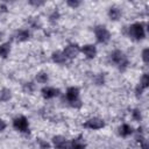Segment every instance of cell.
<instances>
[{
	"label": "cell",
	"mask_w": 149,
	"mask_h": 149,
	"mask_svg": "<svg viewBox=\"0 0 149 149\" xmlns=\"http://www.w3.org/2000/svg\"><path fill=\"white\" fill-rule=\"evenodd\" d=\"M111 58H112V61H113L120 69H121V68H126L127 64H128V59H127L126 55H125L122 51H120V50H115V51L112 54Z\"/></svg>",
	"instance_id": "6da1fadb"
},
{
	"label": "cell",
	"mask_w": 149,
	"mask_h": 149,
	"mask_svg": "<svg viewBox=\"0 0 149 149\" xmlns=\"http://www.w3.org/2000/svg\"><path fill=\"white\" fill-rule=\"evenodd\" d=\"M94 34H95L97 41L100 42V43H106V42L109 40V37H111L109 31H108V30L106 29V27H104V26H98V27H95Z\"/></svg>",
	"instance_id": "7a4b0ae2"
},
{
	"label": "cell",
	"mask_w": 149,
	"mask_h": 149,
	"mask_svg": "<svg viewBox=\"0 0 149 149\" xmlns=\"http://www.w3.org/2000/svg\"><path fill=\"white\" fill-rule=\"evenodd\" d=\"M129 35L135 40H142L144 37V28L142 23H134L129 28Z\"/></svg>",
	"instance_id": "3957f363"
},
{
	"label": "cell",
	"mask_w": 149,
	"mask_h": 149,
	"mask_svg": "<svg viewBox=\"0 0 149 149\" xmlns=\"http://www.w3.org/2000/svg\"><path fill=\"white\" fill-rule=\"evenodd\" d=\"M79 90L77 87H69L66 91V99L69 102H71L73 106H80V101L78 100Z\"/></svg>",
	"instance_id": "277c9868"
},
{
	"label": "cell",
	"mask_w": 149,
	"mask_h": 149,
	"mask_svg": "<svg viewBox=\"0 0 149 149\" xmlns=\"http://www.w3.org/2000/svg\"><path fill=\"white\" fill-rule=\"evenodd\" d=\"M13 126L15 129L20 130V132H28V121L24 116H19L13 121Z\"/></svg>",
	"instance_id": "5b68a950"
},
{
	"label": "cell",
	"mask_w": 149,
	"mask_h": 149,
	"mask_svg": "<svg viewBox=\"0 0 149 149\" xmlns=\"http://www.w3.org/2000/svg\"><path fill=\"white\" fill-rule=\"evenodd\" d=\"M104 126H105V122L99 118H92L84 123V127L90 128V129H100Z\"/></svg>",
	"instance_id": "8992f818"
},
{
	"label": "cell",
	"mask_w": 149,
	"mask_h": 149,
	"mask_svg": "<svg viewBox=\"0 0 149 149\" xmlns=\"http://www.w3.org/2000/svg\"><path fill=\"white\" fill-rule=\"evenodd\" d=\"M78 52H79V48H78L77 44H69L64 49L63 55L65 57H68V58H73V57H76L78 55Z\"/></svg>",
	"instance_id": "52a82bcc"
},
{
	"label": "cell",
	"mask_w": 149,
	"mask_h": 149,
	"mask_svg": "<svg viewBox=\"0 0 149 149\" xmlns=\"http://www.w3.org/2000/svg\"><path fill=\"white\" fill-rule=\"evenodd\" d=\"M63 149H85V144L81 142V140L79 137L71 142H66L65 146L63 147Z\"/></svg>",
	"instance_id": "ba28073f"
},
{
	"label": "cell",
	"mask_w": 149,
	"mask_h": 149,
	"mask_svg": "<svg viewBox=\"0 0 149 149\" xmlns=\"http://www.w3.org/2000/svg\"><path fill=\"white\" fill-rule=\"evenodd\" d=\"M59 93V90L58 88H55V87H44L42 90V94L45 99H50V98H54L56 95H58Z\"/></svg>",
	"instance_id": "9c48e42d"
},
{
	"label": "cell",
	"mask_w": 149,
	"mask_h": 149,
	"mask_svg": "<svg viewBox=\"0 0 149 149\" xmlns=\"http://www.w3.org/2000/svg\"><path fill=\"white\" fill-rule=\"evenodd\" d=\"M81 51L84 52V55H85L87 58H93V57L95 56V54H97V49H95V47L92 45V44L84 45V47L81 48Z\"/></svg>",
	"instance_id": "30bf717a"
},
{
	"label": "cell",
	"mask_w": 149,
	"mask_h": 149,
	"mask_svg": "<svg viewBox=\"0 0 149 149\" xmlns=\"http://www.w3.org/2000/svg\"><path fill=\"white\" fill-rule=\"evenodd\" d=\"M52 142H54V146H55L56 148H58V149H63V147H64L65 143H66V140H65L63 136L58 135V136H54Z\"/></svg>",
	"instance_id": "8fae6325"
},
{
	"label": "cell",
	"mask_w": 149,
	"mask_h": 149,
	"mask_svg": "<svg viewBox=\"0 0 149 149\" xmlns=\"http://www.w3.org/2000/svg\"><path fill=\"white\" fill-rule=\"evenodd\" d=\"M9 51H10V44L9 43H3L0 45V56L2 58H6L9 55Z\"/></svg>",
	"instance_id": "7c38bea8"
},
{
	"label": "cell",
	"mask_w": 149,
	"mask_h": 149,
	"mask_svg": "<svg viewBox=\"0 0 149 149\" xmlns=\"http://www.w3.org/2000/svg\"><path fill=\"white\" fill-rule=\"evenodd\" d=\"M108 15L112 20H118L120 16H121V12L118 7H111L109 8V12H108Z\"/></svg>",
	"instance_id": "4fadbf2b"
},
{
	"label": "cell",
	"mask_w": 149,
	"mask_h": 149,
	"mask_svg": "<svg viewBox=\"0 0 149 149\" xmlns=\"http://www.w3.org/2000/svg\"><path fill=\"white\" fill-rule=\"evenodd\" d=\"M52 61L54 62H56V63H59V64H63V63H65V61H66V57L63 55V52H54L52 54Z\"/></svg>",
	"instance_id": "5bb4252c"
},
{
	"label": "cell",
	"mask_w": 149,
	"mask_h": 149,
	"mask_svg": "<svg viewBox=\"0 0 149 149\" xmlns=\"http://www.w3.org/2000/svg\"><path fill=\"white\" fill-rule=\"evenodd\" d=\"M132 132H133V128L129 125H122L120 127V134L122 136H128V135L132 134Z\"/></svg>",
	"instance_id": "9a60e30c"
},
{
	"label": "cell",
	"mask_w": 149,
	"mask_h": 149,
	"mask_svg": "<svg viewBox=\"0 0 149 149\" xmlns=\"http://www.w3.org/2000/svg\"><path fill=\"white\" fill-rule=\"evenodd\" d=\"M16 38L19 41H26L29 38V31L28 30H19L16 34Z\"/></svg>",
	"instance_id": "2e32d148"
},
{
	"label": "cell",
	"mask_w": 149,
	"mask_h": 149,
	"mask_svg": "<svg viewBox=\"0 0 149 149\" xmlns=\"http://www.w3.org/2000/svg\"><path fill=\"white\" fill-rule=\"evenodd\" d=\"M10 99V91L7 88H3L0 91V100L1 101H7Z\"/></svg>",
	"instance_id": "e0dca14e"
},
{
	"label": "cell",
	"mask_w": 149,
	"mask_h": 149,
	"mask_svg": "<svg viewBox=\"0 0 149 149\" xmlns=\"http://www.w3.org/2000/svg\"><path fill=\"white\" fill-rule=\"evenodd\" d=\"M36 80L38 81V83H47V80H48V74L45 73V72H40V73H37V76H36Z\"/></svg>",
	"instance_id": "ac0fdd59"
},
{
	"label": "cell",
	"mask_w": 149,
	"mask_h": 149,
	"mask_svg": "<svg viewBox=\"0 0 149 149\" xmlns=\"http://www.w3.org/2000/svg\"><path fill=\"white\" fill-rule=\"evenodd\" d=\"M148 84H149V77H148V74H147V73H144V74L142 76V79H141V84H140V86L144 90V88H147V87H148Z\"/></svg>",
	"instance_id": "d6986e66"
},
{
	"label": "cell",
	"mask_w": 149,
	"mask_h": 149,
	"mask_svg": "<svg viewBox=\"0 0 149 149\" xmlns=\"http://www.w3.org/2000/svg\"><path fill=\"white\" fill-rule=\"evenodd\" d=\"M149 49H144L143 52H142V58H143V62L144 63H148L149 62Z\"/></svg>",
	"instance_id": "ffe728a7"
},
{
	"label": "cell",
	"mask_w": 149,
	"mask_h": 149,
	"mask_svg": "<svg viewBox=\"0 0 149 149\" xmlns=\"http://www.w3.org/2000/svg\"><path fill=\"white\" fill-rule=\"evenodd\" d=\"M38 143H40V147L41 149H49V143L43 141V140H38Z\"/></svg>",
	"instance_id": "44dd1931"
},
{
	"label": "cell",
	"mask_w": 149,
	"mask_h": 149,
	"mask_svg": "<svg viewBox=\"0 0 149 149\" xmlns=\"http://www.w3.org/2000/svg\"><path fill=\"white\" fill-rule=\"evenodd\" d=\"M133 118H134L135 120H140V119H141V113H140L139 109H134V112H133Z\"/></svg>",
	"instance_id": "7402d4cb"
},
{
	"label": "cell",
	"mask_w": 149,
	"mask_h": 149,
	"mask_svg": "<svg viewBox=\"0 0 149 149\" xmlns=\"http://www.w3.org/2000/svg\"><path fill=\"white\" fill-rule=\"evenodd\" d=\"M66 3H68L69 6H71V7H73V8H74V7L79 6V3H80V2H79V1H71V0H69Z\"/></svg>",
	"instance_id": "603a6c76"
},
{
	"label": "cell",
	"mask_w": 149,
	"mask_h": 149,
	"mask_svg": "<svg viewBox=\"0 0 149 149\" xmlns=\"http://www.w3.org/2000/svg\"><path fill=\"white\" fill-rule=\"evenodd\" d=\"M24 90H26V91H28V92L33 91V84H31V83L26 84V85H24Z\"/></svg>",
	"instance_id": "cb8c5ba5"
},
{
	"label": "cell",
	"mask_w": 149,
	"mask_h": 149,
	"mask_svg": "<svg viewBox=\"0 0 149 149\" xmlns=\"http://www.w3.org/2000/svg\"><path fill=\"white\" fill-rule=\"evenodd\" d=\"M5 128H6V123H5V121L2 119H0V132L3 130Z\"/></svg>",
	"instance_id": "d4e9b609"
},
{
	"label": "cell",
	"mask_w": 149,
	"mask_h": 149,
	"mask_svg": "<svg viewBox=\"0 0 149 149\" xmlns=\"http://www.w3.org/2000/svg\"><path fill=\"white\" fill-rule=\"evenodd\" d=\"M31 5H35V6H38V5H42L43 2H34V1H30Z\"/></svg>",
	"instance_id": "484cf974"
}]
</instances>
